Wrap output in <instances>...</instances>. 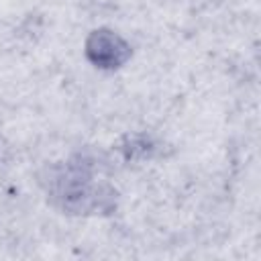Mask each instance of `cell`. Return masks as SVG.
<instances>
[{"label": "cell", "instance_id": "1", "mask_svg": "<svg viewBox=\"0 0 261 261\" xmlns=\"http://www.w3.org/2000/svg\"><path fill=\"white\" fill-rule=\"evenodd\" d=\"M49 198L57 208L69 214H92L114 206V192L94 181L88 167L67 163L49 179Z\"/></svg>", "mask_w": 261, "mask_h": 261}, {"label": "cell", "instance_id": "2", "mask_svg": "<svg viewBox=\"0 0 261 261\" xmlns=\"http://www.w3.org/2000/svg\"><path fill=\"white\" fill-rule=\"evenodd\" d=\"M86 57L100 69H118L130 59V45L110 29H96L86 39Z\"/></svg>", "mask_w": 261, "mask_h": 261}]
</instances>
